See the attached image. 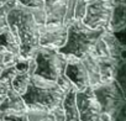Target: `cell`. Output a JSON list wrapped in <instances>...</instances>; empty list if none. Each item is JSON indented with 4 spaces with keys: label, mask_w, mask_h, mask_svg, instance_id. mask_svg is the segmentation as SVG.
I'll list each match as a JSON object with an SVG mask.
<instances>
[{
    "label": "cell",
    "mask_w": 126,
    "mask_h": 121,
    "mask_svg": "<svg viewBox=\"0 0 126 121\" xmlns=\"http://www.w3.org/2000/svg\"><path fill=\"white\" fill-rule=\"evenodd\" d=\"M125 26H126V5L125 3H114L110 22L106 31L116 33L125 30Z\"/></svg>",
    "instance_id": "cell-13"
},
{
    "label": "cell",
    "mask_w": 126,
    "mask_h": 121,
    "mask_svg": "<svg viewBox=\"0 0 126 121\" xmlns=\"http://www.w3.org/2000/svg\"><path fill=\"white\" fill-rule=\"evenodd\" d=\"M3 53L20 54L19 38L11 32L10 29L0 33V54Z\"/></svg>",
    "instance_id": "cell-15"
},
{
    "label": "cell",
    "mask_w": 126,
    "mask_h": 121,
    "mask_svg": "<svg viewBox=\"0 0 126 121\" xmlns=\"http://www.w3.org/2000/svg\"><path fill=\"white\" fill-rule=\"evenodd\" d=\"M52 121H53V120H52Z\"/></svg>",
    "instance_id": "cell-32"
},
{
    "label": "cell",
    "mask_w": 126,
    "mask_h": 121,
    "mask_svg": "<svg viewBox=\"0 0 126 121\" xmlns=\"http://www.w3.org/2000/svg\"><path fill=\"white\" fill-rule=\"evenodd\" d=\"M9 30V25H8V21H6V17H1L0 16V33Z\"/></svg>",
    "instance_id": "cell-28"
},
{
    "label": "cell",
    "mask_w": 126,
    "mask_h": 121,
    "mask_svg": "<svg viewBox=\"0 0 126 121\" xmlns=\"http://www.w3.org/2000/svg\"><path fill=\"white\" fill-rule=\"evenodd\" d=\"M76 104L80 121H100L101 110L92 87L76 91Z\"/></svg>",
    "instance_id": "cell-7"
},
{
    "label": "cell",
    "mask_w": 126,
    "mask_h": 121,
    "mask_svg": "<svg viewBox=\"0 0 126 121\" xmlns=\"http://www.w3.org/2000/svg\"><path fill=\"white\" fill-rule=\"evenodd\" d=\"M106 48H108V52H109V56L115 59L116 62L119 63H124V52H125V46L124 43L119 40V37L110 32V31H104L103 36H101Z\"/></svg>",
    "instance_id": "cell-12"
},
{
    "label": "cell",
    "mask_w": 126,
    "mask_h": 121,
    "mask_svg": "<svg viewBox=\"0 0 126 121\" xmlns=\"http://www.w3.org/2000/svg\"><path fill=\"white\" fill-rule=\"evenodd\" d=\"M64 76L69 79L76 91H82L89 87V79L87 69L80 59L67 60V66L64 69Z\"/></svg>",
    "instance_id": "cell-9"
},
{
    "label": "cell",
    "mask_w": 126,
    "mask_h": 121,
    "mask_svg": "<svg viewBox=\"0 0 126 121\" xmlns=\"http://www.w3.org/2000/svg\"><path fill=\"white\" fill-rule=\"evenodd\" d=\"M29 121H49L52 119L51 112L45 110H27Z\"/></svg>",
    "instance_id": "cell-18"
},
{
    "label": "cell",
    "mask_w": 126,
    "mask_h": 121,
    "mask_svg": "<svg viewBox=\"0 0 126 121\" xmlns=\"http://www.w3.org/2000/svg\"><path fill=\"white\" fill-rule=\"evenodd\" d=\"M31 77H32V76H30L29 73H17V74L13 78L10 85H11V88H13L17 94L22 95V94L27 90V87H29V84H30Z\"/></svg>",
    "instance_id": "cell-17"
},
{
    "label": "cell",
    "mask_w": 126,
    "mask_h": 121,
    "mask_svg": "<svg viewBox=\"0 0 126 121\" xmlns=\"http://www.w3.org/2000/svg\"><path fill=\"white\" fill-rule=\"evenodd\" d=\"M31 10V14L35 19V21L37 22L38 26L41 25H45L46 22V11L45 9H30Z\"/></svg>",
    "instance_id": "cell-23"
},
{
    "label": "cell",
    "mask_w": 126,
    "mask_h": 121,
    "mask_svg": "<svg viewBox=\"0 0 126 121\" xmlns=\"http://www.w3.org/2000/svg\"><path fill=\"white\" fill-rule=\"evenodd\" d=\"M20 58H21L20 54H14V53H3V54H1V60H3L4 67L14 66Z\"/></svg>",
    "instance_id": "cell-21"
},
{
    "label": "cell",
    "mask_w": 126,
    "mask_h": 121,
    "mask_svg": "<svg viewBox=\"0 0 126 121\" xmlns=\"http://www.w3.org/2000/svg\"><path fill=\"white\" fill-rule=\"evenodd\" d=\"M9 87H10V83L0 82V104H1V101L5 99V96L8 94V90H9ZM0 119H1V117H0Z\"/></svg>",
    "instance_id": "cell-27"
},
{
    "label": "cell",
    "mask_w": 126,
    "mask_h": 121,
    "mask_svg": "<svg viewBox=\"0 0 126 121\" xmlns=\"http://www.w3.org/2000/svg\"><path fill=\"white\" fill-rule=\"evenodd\" d=\"M76 1H77V0H67L64 17H63V25L67 26V27L74 21V6H76Z\"/></svg>",
    "instance_id": "cell-19"
},
{
    "label": "cell",
    "mask_w": 126,
    "mask_h": 121,
    "mask_svg": "<svg viewBox=\"0 0 126 121\" xmlns=\"http://www.w3.org/2000/svg\"><path fill=\"white\" fill-rule=\"evenodd\" d=\"M0 121H10V120H8V119H5V117H3V119H0Z\"/></svg>",
    "instance_id": "cell-30"
},
{
    "label": "cell",
    "mask_w": 126,
    "mask_h": 121,
    "mask_svg": "<svg viewBox=\"0 0 126 121\" xmlns=\"http://www.w3.org/2000/svg\"><path fill=\"white\" fill-rule=\"evenodd\" d=\"M62 107L64 111V121H80L76 104V89L69 90L64 95L62 101Z\"/></svg>",
    "instance_id": "cell-14"
},
{
    "label": "cell",
    "mask_w": 126,
    "mask_h": 121,
    "mask_svg": "<svg viewBox=\"0 0 126 121\" xmlns=\"http://www.w3.org/2000/svg\"><path fill=\"white\" fill-rule=\"evenodd\" d=\"M68 27L64 25H41L38 26V45L43 48L58 51L67 41Z\"/></svg>",
    "instance_id": "cell-8"
},
{
    "label": "cell",
    "mask_w": 126,
    "mask_h": 121,
    "mask_svg": "<svg viewBox=\"0 0 126 121\" xmlns=\"http://www.w3.org/2000/svg\"><path fill=\"white\" fill-rule=\"evenodd\" d=\"M51 116H52L53 121H64V111H63L62 104L51 111Z\"/></svg>",
    "instance_id": "cell-25"
},
{
    "label": "cell",
    "mask_w": 126,
    "mask_h": 121,
    "mask_svg": "<svg viewBox=\"0 0 126 121\" xmlns=\"http://www.w3.org/2000/svg\"><path fill=\"white\" fill-rule=\"evenodd\" d=\"M85 69L88 73V79H89V87L95 88L98 85L101 84V79H100V72H99V66L96 59L93 56H87L83 59H80Z\"/></svg>",
    "instance_id": "cell-16"
},
{
    "label": "cell",
    "mask_w": 126,
    "mask_h": 121,
    "mask_svg": "<svg viewBox=\"0 0 126 121\" xmlns=\"http://www.w3.org/2000/svg\"><path fill=\"white\" fill-rule=\"evenodd\" d=\"M6 21L11 32L19 38L20 56L22 58L35 57L40 48L38 25L35 21L31 10L17 3V5L6 15Z\"/></svg>",
    "instance_id": "cell-1"
},
{
    "label": "cell",
    "mask_w": 126,
    "mask_h": 121,
    "mask_svg": "<svg viewBox=\"0 0 126 121\" xmlns=\"http://www.w3.org/2000/svg\"><path fill=\"white\" fill-rule=\"evenodd\" d=\"M17 5V0H8V1L0 6V16L1 17H6V15Z\"/></svg>",
    "instance_id": "cell-24"
},
{
    "label": "cell",
    "mask_w": 126,
    "mask_h": 121,
    "mask_svg": "<svg viewBox=\"0 0 126 121\" xmlns=\"http://www.w3.org/2000/svg\"><path fill=\"white\" fill-rule=\"evenodd\" d=\"M25 112H27V106L22 96L17 94L10 85L5 99L0 104V117L3 119L4 116L25 114Z\"/></svg>",
    "instance_id": "cell-10"
},
{
    "label": "cell",
    "mask_w": 126,
    "mask_h": 121,
    "mask_svg": "<svg viewBox=\"0 0 126 121\" xmlns=\"http://www.w3.org/2000/svg\"><path fill=\"white\" fill-rule=\"evenodd\" d=\"M66 94L67 93L57 84V82L32 76L27 90L21 96L27 110H45L51 112L54 107L62 104Z\"/></svg>",
    "instance_id": "cell-2"
},
{
    "label": "cell",
    "mask_w": 126,
    "mask_h": 121,
    "mask_svg": "<svg viewBox=\"0 0 126 121\" xmlns=\"http://www.w3.org/2000/svg\"><path fill=\"white\" fill-rule=\"evenodd\" d=\"M93 91L100 105V121H115L125 106L124 88L116 80H112L93 88Z\"/></svg>",
    "instance_id": "cell-4"
},
{
    "label": "cell",
    "mask_w": 126,
    "mask_h": 121,
    "mask_svg": "<svg viewBox=\"0 0 126 121\" xmlns=\"http://www.w3.org/2000/svg\"><path fill=\"white\" fill-rule=\"evenodd\" d=\"M87 11V1L85 0H77L74 6V21H82Z\"/></svg>",
    "instance_id": "cell-20"
},
{
    "label": "cell",
    "mask_w": 126,
    "mask_h": 121,
    "mask_svg": "<svg viewBox=\"0 0 126 121\" xmlns=\"http://www.w3.org/2000/svg\"><path fill=\"white\" fill-rule=\"evenodd\" d=\"M67 0H45L46 25H63Z\"/></svg>",
    "instance_id": "cell-11"
},
{
    "label": "cell",
    "mask_w": 126,
    "mask_h": 121,
    "mask_svg": "<svg viewBox=\"0 0 126 121\" xmlns=\"http://www.w3.org/2000/svg\"><path fill=\"white\" fill-rule=\"evenodd\" d=\"M33 58L36 60V69L33 76L42 77L47 80L57 82L61 76L64 74L67 59L58 51L40 47Z\"/></svg>",
    "instance_id": "cell-5"
},
{
    "label": "cell",
    "mask_w": 126,
    "mask_h": 121,
    "mask_svg": "<svg viewBox=\"0 0 126 121\" xmlns=\"http://www.w3.org/2000/svg\"><path fill=\"white\" fill-rule=\"evenodd\" d=\"M105 30H93L87 27L82 21H73L68 26V35L64 46L58 49L67 60L83 59L93 53L96 42Z\"/></svg>",
    "instance_id": "cell-3"
},
{
    "label": "cell",
    "mask_w": 126,
    "mask_h": 121,
    "mask_svg": "<svg viewBox=\"0 0 126 121\" xmlns=\"http://www.w3.org/2000/svg\"><path fill=\"white\" fill-rule=\"evenodd\" d=\"M3 68H4V64H3V60H1V54H0V73H1Z\"/></svg>",
    "instance_id": "cell-29"
},
{
    "label": "cell",
    "mask_w": 126,
    "mask_h": 121,
    "mask_svg": "<svg viewBox=\"0 0 126 121\" xmlns=\"http://www.w3.org/2000/svg\"><path fill=\"white\" fill-rule=\"evenodd\" d=\"M114 1L108 0H88L87 11L82 22L93 30H108Z\"/></svg>",
    "instance_id": "cell-6"
},
{
    "label": "cell",
    "mask_w": 126,
    "mask_h": 121,
    "mask_svg": "<svg viewBox=\"0 0 126 121\" xmlns=\"http://www.w3.org/2000/svg\"><path fill=\"white\" fill-rule=\"evenodd\" d=\"M85 1H88V0H85Z\"/></svg>",
    "instance_id": "cell-31"
},
{
    "label": "cell",
    "mask_w": 126,
    "mask_h": 121,
    "mask_svg": "<svg viewBox=\"0 0 126 121\" xmlns=\"http://www.w3.org/2000/svg\"><path fill=\"white\" fill-rule=\"evenodd\" d=\"M17 3L29 9H45V0H17Z\"/></svg>",
    "instance_id": "cell-22"
},
{
    "label": "cell",
    "mask_w": 126,
    "mask_h": 121,
    "mask_svg": "<svg viewBox=\"0 0 126 121\" xmlns=\"http://www.w3.org/2000/svg\"><path fill=\"white\" fill-rule=\"evenodd\" d=\"M5 119L10 120V121H29L27 117V112L25 114H17V115H9V116H4Z\"/></svg>",
    "instance_id": "cell-26"
}]
</instances>
